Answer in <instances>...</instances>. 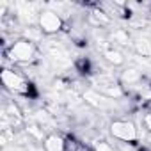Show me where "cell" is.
<instances>
[{
	"label": "cell",
	"instance_id": "1",
	"mask_svg": "<svg viewBox=\"0 0 151 151\" xmlns=\"http://www.w3.org/2000/svg\"><path fill=\"white\" fill-rule=\"evenodd\" d=\"M4 52L7 53V57L13 64H20V66L29 64L30 66V64L39 60V48L36 46V43H32L25 37H20V39L13 41L7 50L4 48Z\"/></svg>",
	"mask_w": 151,
	"mask_h": 151
},
{
	"label": "cell",
	"instance_id": "2",
	"mask_svg": "<svg viewBox=\"0 0 151 151\" xmlns=\"http://www.w3.org/2000/svg\"><path fill=\"white\" fill-rule=\"evenodd\" d=\"M2 84H4V87L7 91H11L14 94L25 96V98H34L36 96L34 86L16 69H11V68H4L2 69Z\"/></svg>",
	"mask_w": 151,
	"mask_h": 151
},
{
	"label": "cell",
	"instance_id": "3",
	"mask_svg": "<svg viewBox=\"0 0 151 151\" xmlns=\"http://www.w3.org/2000/svg\"><path fill=\"white\" fill-rule=\"evenodd\" d=\"M37 27L43 30L45 36H55V34H59L60 30L66 29L64 18H62L60 14H57L55 11H52V9H43V11L39 13Z\"/></svg>",
	"mask_w": 151,
	"mask_h": 151
},
{
	"label": "cell",
	"instance_id": "4",
	"mask_svg": "<svg viewBox=\"0 0 151 151\" xmlns=\"http://www.w3.org/2000/svg\"><path fill=\"white\" fill-rule=\"evenodd\" d=\"M110 133L114 139H117L119 142H130V144H135L137 139H139V132H137V126L128 121V119H116L110 123Z\"/></svg>",
	"mask_w": 151,
	"mask_h": 151
},
{
	"label": "cell",
	"instance_id": "5",
	"mask_svg": "<svg viewBox=\"0 0 151 151\" xmlns=\"http://www.w3.org/2000/svg\"><path fill=\"white\" fill-rule=\"evenodd\" d=\"M82 98H84V101H86L87 105H91V107H94V109H100V110H109V109H114V105H116L114 100H110V98L100 94V93L94 91L93 87H91V89H84Z\"/></svg>",
	"mask_w": 151,
	"mask_h": 151
},
{
	"label": "cell",
	"instance_id": "6",
	"mask_svg": "<svg viewBox=\"0 0 151 151\" xmlns=\"http://www.w3.org/2000/svg\"><path fill=\"white\" fill-rule=\"evenodd\" d=\"M2 116L7 117V121L11 123L13 128H18L25 123V117H23V112L20 109V105L14 101V100H7L4 109H2Z\"/></svg>",
	"mask_w": 151,
	"mask_h": 151
},
{
	"label": "cell",
	"instance_id": "7",
	"mask_svg": "<svg viewBox=\"0 0 151 151\" xmlns=\"http://www.w3.org/2000/svg\"><path fill=\"white\" fill-rule=\"evenodd\" d=\"M101 57H103L109 64H112V66H123L124 60H126L124 55H123V52H121L119 48L112 46V45L109 43V39L101 41Z\"/></svg>",
	"mask_w": 151,
	"mask_h": 151
},
{
	"label": "cell",
	"instance_id": "8",
	"mask_svg": "<svg viewBox=\"0 0 151 151\" xmlns=\"http://www.w3.org/2000/svg\"><path fill=\"white\" fill-rule=\"evenodd\" d=\"M142 71L139 68H126L121 71L119 75V84L124 87V86H135V84H140L142 82Z\"/></svg>",
	"mask_w": 151,
	"mask_h": 151
},
{
	"label": "cell",
	"instance_id": "9",
	"mask_svg": "<svg viewBox=\"0 0 151 151\" xmlns=\"http://www.w3.org/2000/svg\"><path fill=\"white\" fill-rule=\"evenodd\" d=\"M68 142L64 137L57 135V133H48L46 139L43 140V149L45 151H66Z\"/></svg>",
	"mask_w": 151,
	"mask_h": 151
},
{
	"label": "cell",
	"instance_id": "10",
	"mask_svg": "<svg viewBox=\"0 0 151 151\" xmlns=\"http://www.w3.org/2000/svg\"><path fill=\"white\" fill-rule=\"evenodd\" d=\"M109 43L114 46V45H119V46H128L130 45V41H132V37H130V34H128V30H124V29H114L110 34H109Z\"/></svg>",
	"mask_w": 151,
	"mask_h": 151
},
{
	"label": "cell",
	"instance_id": "11",
	"mask_svg": "<svg viewBox=\"0 0 151 151\" xmlns=\"http://www.w3.org/2000/svg\"><path fill=\"white\" fill-rule=\"evenodd\" d=\"M133 50L139 57H146L151 59V39L147 37H137L133 41Z\"/></svg>",
	"mask_w": 151,
	"mask_h": 151
},
{
	"label": "cell",
	"instance_id": "12",
	"mask_svg": "<svg viewBox=\"0 0 151 151\" xmlns=\"http://www.w3.org/2000/svg\"><path fill=\"white\" fill-rule=\"evenodd\" d=\"M75 69H77L80 75H89L93 71V64L87 57H78L75 60Z\"/></svg>",
	"mask_w": 151,
	"mask_h": 151
},
{
	"label": "cell",
	"instance_id": "13",
	"mask_svg": "<svg viewBox=\"0 0 151 151\" xmlns=\"http://www.w3.org/2000/svg\"><path fill=\"white\" fill-rule=\"evenodd\" d=\"M94 151H117L110 142H105V140H96L94 144Z\"/></svg>",
	"mask_w": 151,
	"mask_h": 151
},
{
	"label": "cell",
	"instance_id": "14",
	"mask_svg": "<svg viewBox=\"0 0 151 151\" xmlns=\"http://www.w3.org/2000/svg\"><path fill=\"white\" fill-rule=\"evenodd\" d=\"M142 124H144V128L147 132H151V112H146L142 116Z\"/></svg>",
	"mask_w": 151,
	"mask_h": 151
}]
</instances>
